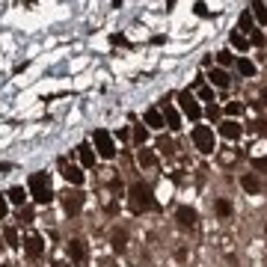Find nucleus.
<instances>
[{"label": "nucleus", "mask_w": 267, "mask_h": 267, "mask_svg": "<svg viewBox=\"0 0 267 267\" xmlns=\"http://www.w3.org/2000/svg\"><path fill=\"white\" fill-rule=\"evenodd\" d=\"M128 199H131V211H151L155 208V199H151V187L143 184V181H134L131 190H128Z\"/></svg>", "instance_id": "obj_1"}, {"label": "nucleus", "mask_w": 267, "mask_h": 267, "mask_svg": "<svg viewBox=\"0 0 267 267\" xmlns=\"http://www.w3.org/2000/svg\"><path fill=\"white\" fill-rule=\"evenodd\" d=\"M30 196L39 202V205H48V202L54 199V190H51L48 172H33V175H30Z\"/></svg>", "instance_id": "obj_2"}, {"label": "nucleus", "mask_w": 267, "mask_h": 267, "mask_svg": "<svg viewBox=\"0 0 267 267\" xmlns=\"http://www.w3.org/2000/svg\"><path fill=\"white\" fill-rule=\"evenodd\" d=\"M193 143H196V148L202 151V155H214L217 151V140H214V131L208 125H196L193 128Z\"/></svg>", "instance_id": "obj_3"}, {"label": "nucleus", "mask_w": 267, "mask_h": 267, "mask_svg": "<svg viewBox=\"0 0 267 267\" xmlns=\"http://www.w3.org/2000/svg\"><path fill=\"white\" fill-rule=\"evenodd\" d=\"M92 140H95V155L98 158H116V143H113V137L104 131V128H98L95 134H92Z\"/></svg>", "instance_id": "obj_4"}, {"label": "nucleus", "mask_w": 267, "mask_h": 267, "mask_svg": "<svg viewBox=\"0 0 267 267\" xmlns=\"http://www.w3.org/2000/svg\"><path fill=\"white\" fill-rule=\"evenodd\" d=\"M178 104H181V110H184L193 122H196V119H202V107H199L196 95L190 92V89H181V92H178Z\"/></svg>", "instance_id": "obj_5"}, {"label": "nucleus", "mask_w": 267, "mask_h": 267, "mask_svg": "<svg viewBox=\"0 0 267 267\" xmlns=\"http://www.w3.org/2000/svg\"><path fill=\"white\" fill-rule=\"evenodd\" d=\"M60 169H62V178H65L68 184H74V187H81V184H83V172H81V166H74V164H68L65 158H60Z\"/></svg>", "instance_id": "obj_6"}, {"label": "nucleus", "mask_w": 267, "mask_h": 267, "mask_svg": "<svg viewBox=\"0 0 267 267\" xmlns=\"http://www.w3.org/2000/svg\"><path fill=\"white\" fill-rule=\"evenodd\" d=\"M62 208H65V214L74 217L83 208V193H81V190H68V193H62Z\"/></svg>", "instance_id": "obj_7"}, {"label": "nucleus", "mask_w": 267, "mask_h": 267, "mask_svg": "<svg viewBox=\"0 0 267 267\" xmlns=\"http://www.w3.org/2000/svg\"><path fill=\"white\" fill-rule=\"evenodd\" d=\"M161 116H164V125H166L169 131H178V128H181V116H178V110H175L172 104H166V101H164Z\"/></svg>", "instance_id": "obj_8"}, {"label": "nucleus", "mask_w": 267, "mask_h": 267, "mask_svg": "<svg viewBox=\"0 0 267 267\" xmlns=\"http://www.w3.org/2000/svg\"><path fill=\"white\" fill-rule=\"evenodd\" d=\"M24 249H27V255H30V258H42L45 244H42V238H39V235H27V238H24Z\"/></svg>", "instance_id": "obj_9"}, {"label": "nucleus", "mask_w": 267, "mask_h": 267, "mask_svg": "<svg viewBox=\"0 0 267 267\" xmlns=\"http://www.w3.org/2000/svg\"><path fill=\"white\" fill-rule=\"evenodd\" d=\"M68 258H71L74 264H81V261H86V244H83L81 238H74V241L68 244Z\"/></svg>", "instance_id": "obj_10"}, {"label": "nucleus", "mask_w": 267, "mask_h": 267, "mask_svg": "<svg viewBox=\"0 0 267 267\" xmlns=\"http://www.w3.org/2000/svg\"><path fill=\"white\" fill-rule=\"evenodd\" d=\"M208 81H211V86H217V89H226L228 83H232V78H228L226 68H214V71L208 74Z\"/></svg>", "instance_id": "obj_11"}, {"label": "nucleus", "mask_w": 267, "mask_h": 267, "mask_svg": "<svg viewBox=\"0 0 267 267\" xmlns=\"http://www.w3.org/2000/svg\"><path fill=\"white\" fill-rule=\"evenodd\" d=\"M175 217H178V223H181L184 228H193V226H196V211L187 208V205H181V208L175 211Z\"/></svg>", "instance_id": "obj_12"}, {"label": "nucleus", "mask_w": 267, "mask_h": 267, "mask_svg": "<svg viewBox=\"0 0 267 267\" xmlns=\"http://www.w3.org/2000/svg\"><path fill=\"white\" fill-rule=\"evenodd\" d=\"M143 122H145L148 128H155V131L166 128V125H164V116H161V110H155V107H151V110H145V116H143Z\"/></svg>", "instance_id": "obj_13"}, {"label": "nucleus", "mask_w": 267, "mask_h": 267, "mask_svg": "<svg viewBox=\"0 0 267 267\" xmlns=\"http://www.w3.org/2000/svg\"><path fill=\"white\" fill-rule=\"evenodd\" d=\"M220 134H223L226 140H238V137H241V125H238L235 119H226V122L220 125Z\"/></svg>", "instance_id": "obj_14"}, {"label": "nucleus", "mask_w": 267, "mask_h": 267, "mask_svg": "<svg viewBox=\"0 0 267 267\" xmlns=\"http://www.w3.org/2000/svg\"><path fill=\"white\" fill-rule=\"evenodd\" d=\"M110 244H113V249H116V252H122V249L128 246V232H125V228H113Z\"/></svg>", "instance_id": "obj_15"}, {"label": "nucleus", "mask_w": 267, "mask_h": 267, "mask_svg": "<svg viewBox=\"0 0 267 267\" xmlns=\"http://www.w3.org/2000/svg\"><path fill=\"white\" fill-rule=\"evenodd\" d=\"M78 155H81V164H83V166H95V148H92L89 143L78 145Z\"/></svg>", "instance_id": "obj_16"}, {"label": "nucleus", "mask_w": 267, "mask_h": 267, "mask_svg": "<svg viewBox=\"0 0 267 267\" xmlns=\"http://www.w3.org/2000/svg\"><path fill=\"white\" fill-rule=\"evenodd\" d=\"M241 187L246 190V193H261V181L252 175V172H246V175H241Z\"/></svg>", "instance_id": "obj_17"}, {"label": "nucleus", "mask_w": 267, "mask_h": 267, "mask_svg": "<svg viewBox=\"0 0 267 267\" xmlns=\"http://www.w3.org/2000/svg\"><path fill=\"white\" fill-rule=\"evenodd\" d=\"M137 161H140L143 166H155V164H158L155 151H151V148H145V145H140V151H137Z\"/></svg>", "instance_id": "obj_18"}, {"label": "nucleus", "mask_w": 267, "mask_h": 267, "mask_svg": "<svg viewBox=\"0 0 267 267\" xmlns=\"http://www.w3.org/2000/svg\"><path fill=\"white\" fill-rule=\"evenodd\" d=\"M228 42H232L238 51H246V48H249V39H246L241 30H232V33H228Z\"/></svg>", "instance_id": "obj_19"}, {"label": "nucleus", "mask_w": 267, "mask_h": 267, "mask_svg": "<svg viewBox=\"0 0 267 267\" xmlns=\"http://www.w3.org/2000/svg\"><path fill=\"white\" fill-rule=\"evenodd\" d=\"M238 71L244 74V78H252V74H255V62L246 60V57H238Z\"/></svg>", "instance_id": "obj_20"}, {"label": "nucleus", "mask_w": 267, "mask_h": 267, "mask_svg": "<svg viewBox=\"0 0 267 267\" xmlns=\"http://www.w3.org/2000/svg\"><path fill=\"white\" fill-rule=\"evenodd\" d=\"M252 18L258 24H267V9L261 6V0H252Z\"/></svg>", "instance_id": "obj_21"}, {"label": "nucleus", "mask_w": 267, "mask_h": 267, "mask_svg": "<svg viewBox=\"0 0 267 267\" xmlns=\"http://www.w3.org/2000/svg\"><path fill=\"white\" fill-rule=\"evenodd\" d=\"M214 211H217L220 217H232V202H228V199H217V202H214Z\"/></svg>", "instance_id": "obj_22"}, {"label": "nucleus", "mask_w": 267, "mask_h": 267, "mask_svg": "<svg viewBox=\"0 0 267 267\" xmlns=\"http://www.w3.org/2000/svg\"><path fill=\"white\" fill-rule=\"evenodd\" d=\"M9 199H12L15 205H24V199H27V193H24V187H12V190H9Z\"/></svg>", "instance_id": "obj_23"}, {"label": "nucleus", "mask_w": 267, "mask_h": 267, "mask_svg": "<svg viewBox=\"0 0 267 267\" xmlns=\"http://www.w3.org/2000/svg\"><path fill=\"white\" fill-rule=\"evenodd\" d=\"M3 238H6V244H9V246H21V244H18V232H15L12 226H9V228H3Z\"/></svg>", "instance_id": "obj_24"}, {"label": "nucleus", "mask_w": 267, "mask_h": 267, "mask_svg": "<svg viewBox=\"0 0 267 267\" xmlns=\"http://www.w3.org/2000/svg\"><path fill=\"white\" fill-rule=\"evenodd\" d=\"M158 148L164 151V155H172V151H175V143L166 140V137H161V140H158Z\"/></svg>", "instance_id": "obj_25"}, {"label": "nucleus", "mask_w": 267, "mask_h": 267, "mask_svg": "<svg viewBox=\"0 0 267 267\" xmlns=\"http://www.w3.org/2000/svg\"><path fill=\"white\" fill-rule=\"evenodd\" d=\"M249 45L264 48V33H261V30H249Z\"/></svg>", "instance_id": "obj_26"}, {"label": "nucleus", "mask_w": 267, "mask_h": 267, "mask_svg": "<svg viewBox=\"0 0 267 267\" xmlns=\"http://www.w3.org/2000/svg\"><path fill=\"white\" fill-rule=\"evenodd\" d=\"M238 27H241V30H252V12H244V15L238 18Z\"/></svg>", "instance_id": "obj_27"}, {"label": "nucleus", "mask_w": 267, "mask_h": 267, "mask_svg": "<svg viewBox=\"0 0 267 267\" xmlns=\"http://www.w3.org/2000/svg\"><path fill=\"white\" fill-rule=\"evenodd\" d=\"M217 62H220V65H232V62H235L232 51H220V54H217Z\"/></svg>", "instance_id": "obj_28"}, {"label": "nucleus", "mask_w": 267, "mask_h": 267, "mask_svg": "<svg viewBox=\"0 0 267 267\" xmlns=\"http://www.w3.org/2000/svg\"><path fill=\"white\" fill-rule=\"evenodd\" d=\"M241 110H244V104H241V101H228V104H226V113H228V116H238Z\"/></svg>", "instance_id": "obj_29"}, {"label": "nucleus", "mask_w": 267, "mask_h": 267, "mask_svg": "<svg viewBox=\"0 0 267 267\" xmlns=\"http://www.w3.org/2000/svg\"><path fill=\"white\" fill-rule=\"evenodd\" d=\"M145 137H148V134H145V128H143V125H137V128H134V143H137V145H143V143H145Z\"/></svg>", "instance_id": "obj_30"}, {"label": "nucleus", "mask_w": 267, "mask_h": 267, "mask_svg": "<svg viewBox=\"0 0 267 267\" xmlns=\"http://www.w3.org/2000/svg\"><path fill=\"white\" fill-rule=\"evenodd\" d=\"M199 98L202 101H214V89L211 86H199Z\"/></svg>", "instance_id": "obj_31"}, {"label": "nucleus", "mask_w": 267, "mask_h": 267, "mask_svg": "<svg viewBox=\"0 0 267 267\" xmlns=\"http://www.w3.org/2000/svg\"><path fill=\"white\" fill-rule=\"evenodd\" d=\"M252 166H255L258 172H267V158H252Z\"/></svg>", "instance_id": "obj_32"}, {"label": "nucleus", "mask_w": 267, "mask_h": 267, "mask_svg": "<svg viewBox=\"0 0 267 267\" xmlns=\"http://www.w3.org/2000/svg\"><path fill=\"white\" fill-rule=\"evenodd\" d=\"M110 42H113V45H128V39H125L122 33H113V36H110Z\"/></svg>", "instance_id": "obj_33"}, {"label": "nucleus", "mask_w": 267, "mask_h": 267, "mask_svg": "<svg viewBox=\"0 0 267 267\" xmlns=\"http://www.w3.org/2000/svg\"><path fill=\"white\" fill-rule=\"evenodd\" d=\"M21 220L30 223V220H33V208H24V211H21Z\"/></svg>", "instance_id": "obj_34"}, {"label": "nucleus", "mask_w": 267, "mask_h": 267, "mask_svg": "<svg viewBox=\"0 0 267 267\" xmlns=\"http://www.w3.org/2000/svg\"><path fill=\"white\" fill-rule=\"evenodd\" d=\"M9 211V205H6V199H3V193H0V217H3Z\"/></svg>", "instance_id": "obj_35"}, {"label": "nucleus", "mask_w": 267, "mask_h": 267, "mask_svg": "<svg viewBox=\"0 0 267 267\" xmlns=\"http://www.w3.org/2000/svg\"><path fill=\"white\" fill-rule=\"evenodd\" d=\"M208 116H211V122H214V119L220 116V107H214V104H211V110H208Z\"/></svg>", "instance_id": "obj_36"}, {"label": "nucleus", "mask_w": 267, "mask_h": 267, "mask_svg": "<svg viewBox=\"0 0 267 267\" xmlns=\"http://www.w3.org/2000/svg\"><path fill=\"white\" fill-rule=\"evenodd\" d=\"M196 15H208V9H205V3H202V0L196 3Z\"/></svg>", "instance_id": "obj_37"}, {"label": "nucleus", "mask_w": 267, "mask_h": 267, "mask_svg": "<svg viewBox=\"0 0 267 267\" xmlns=\"http://www.w3.org/2000/svg\"><path fill=\"white\" fill-rule=\"evenodd\" d=\"M3 172H9V164H0V175H3Z\"/></svg>", "instance_id": "obj_38"}, {"label": "nucleus", "mask_w": 267, "mask_h": 267, "mask_svg": "<svg viewBox=\"0 0 267 267\" xmlns=\"http://www.w3.org/2000/svg\"><path fill=\"white\" fill-rule=\"evenodd\" d=\"M54 267H68V264L65 261H54Z\"/></svg>", "instance_id": "obj_39"}, {"label": "nucleus", "mask_w": 267, "mask_h": 267, "mask_svg": "<svg viewBox=\"0 0 267 267\" xmlns=\"http://www.w3.org/2000/svg\"><path fill=\"white\" fill-rule=\"evenodd\" d=\"M261 98H264V104H267V89H264V92H261Z\"/></svg>", "instance_id": "obj_40"}, {"label": "nucleus", "mask_w": 267, "mask_h": 267, "mask_svg": "<svg viewBox=\"0 0 267 267\" xmlns=\"http://www.w3.org/2000/svg\"><path fill=\"white\" fill-rule=\"evenodd\" d=\"M3 267H18V264H3Z\"/></svg>", "instance_id": "obj_41"}]
</instances>
